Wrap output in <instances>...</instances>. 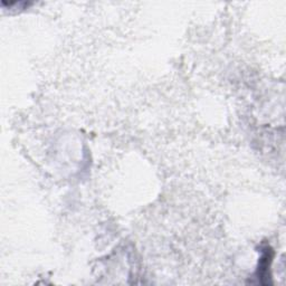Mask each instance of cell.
Instances as JSON below:
<instances>
[{"label":"cell","instance_id":"6da1fadb","mask_svg":"<svg viewBox=\"0 0 286 286\" xmlns=\"http://www.w3.org/2000/svg\"><path fill=\"white\" fill-rule=\"evenodd\" d=\"M272 263V250L269 247H266L263 252V256L261 258V262H259L258 266V276L262 278H269V265Z\"/></svg>","mask_w":286,"mask_h":286}]
</instances>
